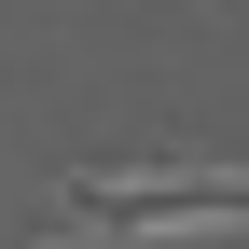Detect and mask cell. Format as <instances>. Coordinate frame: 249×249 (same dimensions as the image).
I'll return each instance as SVG.
<instances>
[{
  "label": "cell",
  "mask_w": 249,
  "mask_h": 249,
  "mask_svg": "<svg viewBox=\"0 0 249 249\" xmlns=\"http://www.w3.org/2000/svg\"><path fill=\"white\" fill-rule=\"evenodd\" d=\"M55 208H70V235H235L249 208V166L222 152H124V166H70L55 180Z\"/></svg>",
  "instance_id": "1"
},
{
  "label": "cell",
  "mask_w": 249,
  "mask_h": 249,
  "mask_svg": "<svg viewBox=\"0 0 249 249\" xmlns=\"http://www.w3.org/2000/svg\"><path fill=\"white\" fill-rule=\"evenodd\" d=\"M42 249H83V235H42Z\"/></svg>",
  "instance_id": "2"
}]
</instances>
